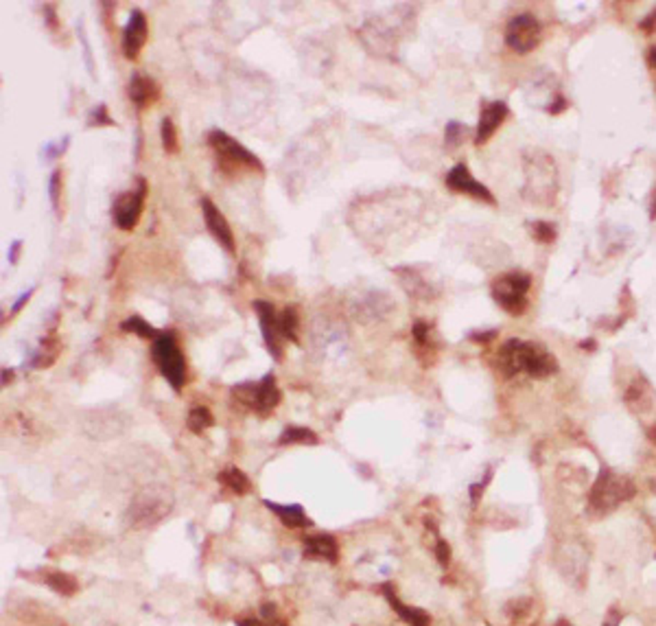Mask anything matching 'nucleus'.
<instances>
[{"label": "nucleus", "instance_id": "7", "mask_svg": "<svg viewBox=\"0 0 656 626\" xmlns=\"http://www.w3.org/2000/svg\"><path fill=\"white\" fill-rule=\"evenodd\" d=\"M530 287H532V278L525 272H512L497 278L490 292L499 307H503L512 316H519L528 304Z\"/></svg>", "mask_w": 656, "mask_h": 626}, {"label": "nucleus", "instance_id": "14", "mask_svg": "<svg viewBox=\"0 0 656 626\" xmlns=\"http://www.w3.org/2000/svg\"><path fill=\"white\" fill-rule=\"evenodd\" d=\"M508 116V106L503 101H493L486 103L481 108L479 114V125H477V134H475V145H483L490 141V136L499 129V125L505 121Z\"/></svg>", "mask_w": 656, "mask_h": 626}, {"label": "nucleus", "instance_id": "16", "mask_svg": "<svg viewBox=\"0 0 656 626\" xmlns=\"http://www.w3.org/2000/svg\"><path fill=\"white\" fill-rule=\"evenodd\" d=\"M304 556L308 559H324L328 563H337L339 547L330 535H311L304 537Z\"/></svg>", "mask_w": 656, "mask_h": 626}, {"label": "nucleus", "instance_id": "49", "mask_svg": "<svg viewBox=\"0 0 656 626\" xmlns=\"http://www.w3.org/2000/svg\"><path fill=\"white\" fill-rule=\"evenodd\" d=\"M554 626H571V622H567V620H558Z\"/></svg>", "mask_w": 656, "mask_h": 626}, {"label": "nucleus", "instance_id": "18", "mask_svg": "<svg viewBox=\"0 0 656 626\" xmlns=\"http://www.w3.org/2000/svg\"><path fill=\"white\" fill-rule=\"evenodd\" d=\"M383 589H385L383 594H385L390 607L398 613V617H400L403 622H407L409 626H429V624H431L429 613H425V611L418 609V607H407V605H403V602L396 598L392 585H383Z\"/></svg>", "mask_w": 656, "mask_h": 626}, {"label": "nucleus", "instance_id": "30", "mask_svg": "<svg viewBox=\"0 0 656 626\" xmlns=\"http://www.w3.org/2000/svg\"><path fill=\"white\" fill-rule=\"evenodd\" d=\"M429 333H431V327L425 320H418L416 324L411 327V335H413V342H416L418 349H429V346H431Z\"/></svg>", "mask_w": 656, "mask_h": 626}, {"label": "nucleus", "instance_id": "9", "mask_svg": "<svg viewBox=\"0 0 656 626\" xmlns=\"http://www.w3.org/2000/svg\"><path fill=\"white\" fill-rule=\"evenodd\" d=\"M540 40V24L530 14L514 16L505 26V44L516 53H530Z\"/></svg>", "mask_w": 656, "mask_h": 626}, {"label": "nucleus", "instance_id": "43", "mask_svg": "<svg viewBox=\"0 0 656 626\" xmlns=\"http://www.w3.org/2000/svg\"><path fill=\"white\" fill-rule=\"evenodd\" d=\"M654 26H656V9L650 14V18H647V20H643V22H641V29H645L647 33H650V31H654Z\"/></svg>", "mask_w": 656, "mask_h": 626}, {"label": "nucleus", "instance_id": "15", "mask_svg": "<svg viewBox=\"0 0 656 626\" xmlns=\"http://www.w3.org/2000/svg\"><path fill=\"white\" fill-rule=\"evenodd\" d=\"M127 94H129V101L133 103V106H136L138 110H145V108L151 106V103L158 101L160 88H158V84H156L151 77H147V75H133V77L129 79Z\"/></svg>", "mask_w": 656, "mask_h": 626}, {"label": "nucleus", "instance_id": "23", "mask_svg": "<svg viewBox=\"0 0 656 626\" xmlns=\"http://www.w3.org/2000/svg\"><path fill=\"white\" fill-rule=\"evenodd\" d=\"M278 322H281V331H283V337L289 339L291 344H300V313H298V307H285L283 313L278 316Z\"/></svg>", "mask_w": 656, "mask_h": 626}, {"label": "nucleus", "instance_id": "28", "mask_svg": "<svg viewBox=\"0 0 656 626\" xmlns=\"http://www.w3.org/2000/svg\"><path fill=\"white\" fill-rule=\"evenodd\" d=\"M468 127L458 123V121H451L446 123V129H444V145L448 149H458L462 143H464V136H466Z\"/></svg>", "mask_w": 656, "mask_h": 626}, {"label": "nucleus", "instance_id": "8", "mask_svg": "<svg viewBox=\"0 0 656 626\" xmlns=\"http://www.w3.org/2000/svg\"><path fill=\"white\" fill-rule=\"evenodd\" d=\"M145 197H147V180L138 178V187L133 191L121 193L112 206V217L114 224L129 232L138 226V219L143 215V206H145Z\"/></svg>", "mask_w": 656, "mask_h": 626}, {"label": "nucleus", "instance_id": "29", "mask_svg": "<svg viewBox=\"0 0 656 626\" xmlns=\"http://www.w3.org/2000/svg\"><path fill=\"white\" fill-rule=\"evenodd\" d=\"M59 193H61V171L55 169L51 173V180H49V197H51V206L53 211L59 215Z\"/></svg>", "mask_w": 656, "mask_h": 626}, {"label": "nucleus", "instance_id": "42", "mask_svg": "<svg viewBox=\"0 0 656 626\" xmlns=\"http://www.w3.org/2000/svg\"><path fill=\"white\" fill-rule=\"evenodd\" d=\"M567 106H569V103H567V101H565L562 96H558V99H556V103H554V106H549L547 110H549L551 114H558V112H562V110H565Z\"/></svg>", "mask_w": 656, "mask_h": 626}, {"label": "nucleus", "instance_id": "40", "mask_svg": "<svg viewBox=\"0 0 656 626\" xmlns=\"http://www.w3.org/2000/svg\"><path fill=\"white\" fill-rule=\"evenodd\" d=\"M44 18L51 29H57V18H55V5H44Z\"/></svg>", "mask_w": 656, "mask_h": 626}, {"label": "nucleus", "instance_id": "34", "mask_svg": "<svg viewBox=\"0 0 656 626\" xmlns=\"http://www.w3.org/2000/svg\"><path fill=\"white\" fill-rule=\"evenodd\" d=\"M435 556H438V561H440L442 567H446L448 563H451V547H448L446 541L438 539V543H435Z\"/></svg>", "mask_w": 656, "mask_h": 626}, {"label": "nucleus", "instance_id": "19", "mask_svg": "<svg viewBox=\"0 0 656 626\" xmlns=\"http://www.w3.org/2000/svg\"><path fill=\"white\" fill-rule=\"evenodd\" d=\"M263 504L283 521V526L287 528H308L311 526V519L306 517L304 508L300 504H289V506H283V504H276V502H269V500H263Z\"/></svg>", "mask_w": 656, "mask_h": 626}, {"label": "nucleus", "instance_id": "47", "mask_svg": "<svg viewBox=\"0 0 656 626\" xmlns=\"http://www.w3.org/2000/svg\"><path fill=\"white\" fill-rule=\"evenodd\" d=\"M650 64L654 66V71H656V46L650 49Z\"/></svg>", "mask_w": 656, "mask_h": 626}, {"label": "nucleus", "instance_id": "48", "mask_svg": "<svg viewBox=\"0 0 656 626\" xmlns=\"http://www.w3.org/2000/svg\"><path fill=\"white\" fill-rule=\"evenodd\" d=\"M593 344H595L593 339H589V342H582V349H589V351H593V349H595Z\"/></svg>", "mask_w": 656, "mask_h": 626}, {"label": "nucleus", "instance_id": "5", "mask_svg": "<svg viewBox=\"0 0 656 626\" xmlns=\"http://www.w3.org/2000/svg\"><path fill=\"white\" fill-rule=\"evenodd\" d=\"M230 394L236 403L256 414H269L283 399L278 386H276L273 372H267L261 381H246V384L232 386Z\"/></svg>", "mask_w": 656, "mask_h": 626}, {"label": "nucleus", "instance_id": "21", "mask_svg": "<svg viewBox=\"0 0 656 626\" xmlns=\"http://www.w3.org/2000/svg\"><path fill=\"white\" fill-rule=\"evenodd\" d=\"M42 580L55 591L59 596H75L77 589H79V582L75 576L66 574V572H55V570H46Z\"/></svg>", "mask_w": 656, "mask_h": 626}, {"label": "nucleus", "instance_id": "13", "mask_svg": "<svg viewBox=\"0 0 656 626\" xmlns=\"http://www.w3.org/2000/svg\"><path fill=\"white\" fill-rule=\"evenodd\" d=\"M446 187L455 193H464V195H470V197L481 199L486 204H495V195L470 176V171L464 162L455 164L451 171L446 173Z\"/></svg>", "mask_w": 656, "mask_h": 626}, {"label": "nucleus", "instance_id": "46", "mask_svg": "<svg viewBox=\"0 0 656 626\" xmlns=\"http://www.w3.org/2000/svg\"><path fill=\"white\" fill-rule=\"evenodd\" d=\"M617 624H619V613L612 611V613H610V620H606L604 626H617Z\"/></svg>", "mask_w": 656, "mask_h": 626}, {"label": "nucleus", "instance_id": "31", "mask_svg": "<svg viewBox=\"0 0 656 626\" xmlns=\"http://www.w3.org/2000/svg\"><path fill=\"white\" fill-rule=\"evenodd\" d=\"M532 232H534V237L538 239V241H543V243H551L556 239V228L551 226L549 222H536V224H532Z\"/></svg>", "mask_w": 656, "mask_h": 626}, {"label": "nucleus", "instance_id": "3", "mask_svg": "<svg viewBox=\"0 0 656 626\" xmlns=\"http://www.w3.org/2000/svg\"><path fill=\"white\" fill-rule=\"evenodd\" d=\"M173 508V497L162 486H147L145 491L138 493L127 510L129 524L133 528H151L158 526L160 521Z\"/></svg>", "mask_w": 656, "mask_h": 626}, {"label": "nucleus", "instance_id": "22", "mask_svg": "<svg viewBox=\"0 0 656 626\" xmlns=\"http://www.w3.org/2000/svg\"><path fill=\"white\" fill-rule=\"evenodd\" d=\"M217 480L223 484V486H228V489L232 491V493H236V495H246V493H250V489H252V482H250V477L241 471L238 467H226L219 475H217Z\"/></svg>", "mask_w": 656, "mask_h": 626}, {"label": "nucleus", "instance_id": "39", "mask_svg": "<svg viewBox=\"0 0 656 626\" xmlns=\"http://www.w3.org/2000/svg\"><path fill=\"white\" fill-rule=\"evenodd\" d=\"M261 615H263L265 624H273L276 622V607L273 605H263L261 607Z\"/></svg>", "mask_w": 656, "mask_h": 626}, {"label": "nucleus", "instance_id": "24", "mask_svg": "<svg viewBox=\"0 0 656 626\" xmlns=\"http://www.w3.org/2000/svg\"><path fill=\"white\" fill-rule=\"evenodd\" d=\"M318 442H320V438L313 429L298 427V425L287 427L278 438V444H283V447H287V444H318Z\"/></svg>", "mask_w": 656, "mask_h": 626}, {"label": "nucleus", "instance_id": "38", "mask_svg": "<svg viewBox=\"0 0 656 626\" xmlns=\"http://www.w3.org/2000/svg\"><path fill=\"white\" fill-rule=\"evenodd\" d=\"M20 250H22V241H20V239H16V241L11 243V246H9V252H7V259H9V263H11V265H16V263H18Z\"/></svg>", "mask_w": 656, "mask_h": 626}, {"label": "nucleus", "instance_id": "4", "mask_svg": "<svg viewBox=\"0 0 656 626\" xmlns=\"http://www.w3.org/2000/svg\"><path fill=\"white\" fill-rule=\"evenodd\" d=\"M635 497V484L626 475H617L610 469H602L593 489H591V508L600 515L615 510L619 504Z\"/></svg>", "mask_w": 656, "mask_h": 626}, {"label": "nucleus", "instance_id": "27", "mask_svg": "<svg viewBox=\"0 0 656 626\" xmlns=\"http://www.w3.org/2000/svg\"><path fill=\"white\" fill-rule=\"evenodd\" d=\"M160 141H162V149L166 154H178V149H180L178 129H176V123L171 116H164L160 121Z\"/></svg>", "mask_w": 656, "mask_h": 626}, {"label": "nucleus", "instance_id": "41", "mask_svg": "<svg viewBox=\"0 0 656 626\" xmlns=\"http://www.w3.org/2000/svg\"><path fill=\"white\" fill-rule=\"evenodd\" d=\"M495 331H490V333H470V339L473 342H481V344H486V342H490V339H495Z\"/></svg>", "mask_w": 656, "mask_h": 626}, {"label": "nucleus", "instance_id": "37", "mask_svg": "<svg viewBox=\"0 0 656 626\" xmlns=\"http://www.w3.org/2000/svg\"><path fill=\"white\" fill-rule=\"evenodd\" d=\"M33 292H36V287H31V289H26V292H24V294H22V296H20V298H18V300L14 302V307H11V316H16V313H18V311H20V309H22V307H24V304H26V302L31 300Z\"/></svg>", "mask_w": 656, "mask_h": 626}, {"label": "nucleus", "instance_id": "6", "mask_svg": "<svg viewBox=\"0 0 656 626\" xmlns=\"http://www.w3.org/2000/svg\"><path fill=\"white\" fill-rule=\"evenodd\" d=\"M208 145L215 151L221 169H226V171H234V169H250V171H258V173L265 171L263 162L248 147H243L238 141H234L230 134H226L223 129H211L208 131Z\"/></svg>", "mask_w": 656, "mask_h": 626}, {"label": "nucleus", "instance_id": "36", "mask_svg": "<svg viewBox=\"0 0 656 626\" xmlns=\"http://www.w3.org/2000/svg\"><path fill=\"white\" fill-rule=\"evenodd\" d=\"M490 480H493V471H488L486 477H483L481 482H477V484L470 486V500H473V502H479V497L483 495V491H486V484H488Z\"/></svg>", "mask_w": 656, "mask_h": 626}, {"label": "nucleus", "instance_id": "12", "mask_svg": "<svg viewBox=\"0 0 656 626\" xmlns=\"http://www.w3.org/2000/svg\"><path fill=\"white\" fill-rule=\"evenodd\" d=\"M147 38H149V24H147V18L141 9H133L129 14V20L123 29V55L127 59H136L141 55L143 46L147 44Z\"/></svg>", "mask_w": 656, "mask_h": 626}, {"label": "nucleus", "instance_id": "10", "mask_svg": "<svg viewBox=\"0 0 656 626\" xmlns=\"http://www.w3.org/2000/svg\"><path fill=\"white\" fill-rule=\"evenodd\" d=\"M254 311L258 316L261 322V333L265 339V346L269 355L281 362L283 359V331H281V322H278V313H276V307L267 300H254Z\"/></svg>", "mask_w": 656, "mask_h": 626}, {"label": "nucleus", "instance_id": "45", "mask_svg": "<svg viewBox=\"0 0 656 626\" xmlns=\"http://www.w3.org/2000/svg\"><path fill=\"white\" fill-rule=\"evenodd\" d=\"M11 379H14V370H3V386H7V384H11Z\"/></svg>", "mask_w": 656, "mask_h": 626}, {"label": "nucleus", "instance_id": "11", "mask_svg": "<svg viewBox=\"0 0 656 626\" xmlns=\"http://www.w3.org/2000/svg\"><path fill=\"white\" fill-rule=\"evenodd\" d=\"M199 206H201L203 222H206V228H208V232L219 241V246L228 254H234L236 252V241H234L232 228H230L228 219L223 217V213L219 211V208L213 204V199H208V197H201Z\"/></svg>", "mask_w": 656, "mask_h": 626}, {"label": "nucleus", "instance_id": "33", "mask_svg": "<svg viewBox=\"0 0 656 626\" xmlns=\"http://www.w3.org/2000/svg\"><path fill=\"white\" fill-rule=\"evenodd\" d=\"M530 607H532V600L530 598H519V600H512V602H508V613L512 615V617H523L528 611H530Z\"/></svg>", "mask_w": 656, "mask_h": 626}, {"label": "nucleus", "instance_id": "26", "mask_svg": "<svg viewBox=\"0 0 656 626\" xmlns=\"http://www.w3.org/2000/svg\"><path fill=\"white\" fill-rule=\"evenodd\" d=\"M121 331H123V333H136L138 337H143V339H156V337L160 335V331L153 329V327H151L145 318H141V316H131V318L123 320V322H121Z\"/></svg>", "mask_w": 656, "mask_h": 626}, {"label": "nucleus", "instance_id": "44", "mask_svg": "<svg viewBox=\"0 0 656 626\" xmlns=\"http://www.w3.org/2000/svg\"><path fill=\"white\" fill-rule=\"evenodd\" d=\"M650 219H652V222L656 219V187H654V193H652V202H650Z\"/></svg>", "mask_w": 656, "mask_h": 626}, {"label": "nucleus", "instance_id": "20", "mask_svg": "<svg viewBox=\"0 0 656 626\" xmlns=\"http://www.w3.org/2000/svg\"><path fill=\"white\" fill-rule=\"evenodd\" d=\"M59 353H61V342L57 339V335L55 333L44 335L40 339V346H38L36 355L31 357V368H49V366H53L55 359L59 357Z\"/></svg>", "mask_w": 656, "mask_h": 626}, {"label": "nucleus", "instance_id": "1", "mask_svg": "<svg viewBox=\"0 0 656 626\" xmlns=\"http://www.w3.org/2000/svg\"><path fill=\"white\" fill-rule=\"evenodd\" d=\"M499 368L505 377L525 372L530 377H549L558 370L556 357L547 353L540 344L508 339L499 349Z\"/></svg>", "mask_w": 656, "mask_h": 626}, {"label": "nucleus", "instance_id": "35", "mask_svg": "<svg viewBox=\"0 0 656 626\" xmlns=\"http://www.w3.org/2000/svg\"><path fill=\"white\" fill-rule=\"evenodd\" d=\"M68 143H71V138L64 136V141H57V143H53V145H46V149H44L46 158H59V156H64Z\"/></svg>", "mask_w": 656, "mask_h": 626}, {"label": "nucleus", "instance_id": "32", "mask_svg": "<svg viewBox=\"0 0 656 626\" xmlns=\"http://www.w3.org/2000/svg\"><path fill=\"white\" fill-rule=\"evenodd\" d=\"M88 125H90V127H101V125H116V123H114V119L108 114V108L101 103V106H96V110H92Z\"/></svg>", "mask_w": 656, "mask_h": 626}, {"label": "nucleus", "instance_id": "25", "mask_svg": "<svg viewBox=\"0 0 656 626\" xmlns=\"http://www.w3.org/2000/svg\"><path fill=\"white\" fill-rule=\"evenodd\" d=\"M213 425H215V416H213V412L208 407H203V405L193 407L188 412V416H186V427L193 434H201L206 429H211Z\"/></svg>", "mask_w": 656, "mask_h": 626}, {"label": "nucleus", "instance_id": "2", "mask_svg": "<svg viewBox=\"0 0 656 626\" xmlns=\"http://www.w3.org/2000/svg\"><path fill=\"white\" fill-rule=\"evenodd\" d=\"M151 359L160 374L168 381L176 392H182L186 384V359L178 346V339L171 331H162L151 344Z\"/></svg>", "mask_w": 656, "mask_h": 626}, {"label": "nucleus", "instance_id": "17", "mask_svg": "<svg viewBox=\"0 0 656 626\" xmlns=\"http://www.w3.org/2000/svg\"><path fill=\"white\" fill-rule=\"evenodd\" d=\"M396 276H398V283L403 285V289L413 296V298H423V300H429L433 289L429 285V281L425 276H420L416 269L411 267H396Z\"/></svg>", "mask_w": 656, "mask_h": 626}]
</instances>
